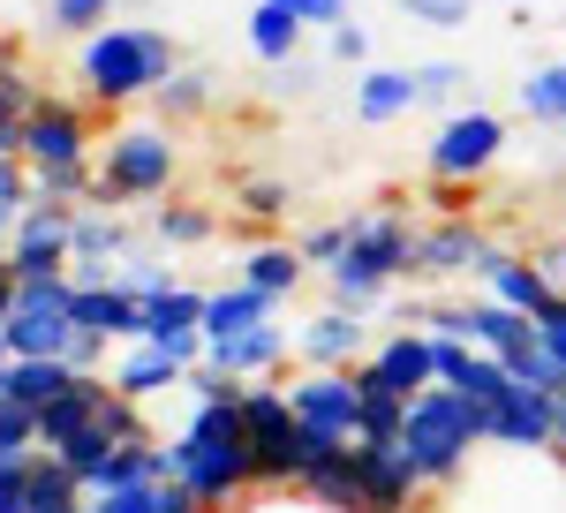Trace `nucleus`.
I'll use <instances>...</instances> for the list:
<instances>
[{"mask_svg":"<svg viewBox=\"0 0 566 513\" xmlns=\"http://www.w3.org/2000/svg\"><path fill=\"white\" fill-rule=\"evenodd\" d=\"M212 91H219V76H212V69H189V61H181L175 76H167V84L151 91V106H159V122L175 128V122H197V114L212 106Z\"/></svg>","mask_w":566,"mask_h":513,"instance_id":"obj_25","label":"nucleus"},{"mask_svg":"<svg viewBox=\"0 0 566 513\" xmlns=\"http://www.w3.org/2000/svg\"><path fill=\"white\" fill-rule=\"evenodd\" d=\"M114 8H122V0H45V31H61V39H91V31L114 23Z\"/></svg>","mask_w":566,"mask_h":513,"instance_id":"obj_28","label":"nucleus"},{"mask_svg":"<svg viewBox=\"0 0 566 513\" xmlns=\"http://www.w3.org/2000/svg\"><path fill=\"white\" fill-rule=\"evenodd\" d=\"M514 106L536 128H566V61H536L522 84H514Z\"/></svg>","mask_w":566,"mask_h":513,"instance_id":"obj_24","label":"nucleus"},{"mask_svg":"<svg viewBox=\"0 0 566 513\" xmlns=\"http://www.w3.org/2000/svg\"><path fill=\"white\" fill-rule=\"evenodd\" d=\"M483 295H499V302H514V310H528V317H536V310L559 295V287H552V272H544L536 256H522V250H506V242H499V256L483 264Z\"/></svg>","mask_w":566,"mask_h":513,"instance_id":"obj_18","label":"nucleus"},{"mask_svg":"<svg viewBox=\"0 0 566 513\" xmlns=\"http://www.w3.org/2000/svg\"><path fill=\"white\" fill-rule=\"evenodd\" d=\"M98 181H91L84 205H106V212H122V205H144V197H167V181H175L181 151H175V128L167 122H122L106 128V144H98Z\"/></svg>","mask_w":566,"mask_h":513,"instance_id":"obj_4","label":"nucleus"},{"mask_svg":"<svg viewBox=\"0 0 566 513\" xmlns=\"http://www.w3.org/2000/svg\"><path fill=\"white\" fill-rule=\"evenodd\" d=\"M15 310V264H8V250H0V317Z\"/></svg>","mask_w":566,"mask_h":513,"instance_id":"obj_44","label":"nucleus"},{"mask_svg":"<svg viewBox=\"0 0 566 513\" xmlns=\"http://www.w3.org/2000/svg\"><path fill=\"white\" fill-rule=\"evenodd\" d=\"M416 272V227L386 205H370V212H348V250L325 264V280H333V302L340 310H370V302L386 295L392 280H408Z\"/></svg>","mask_w":566,"mask_h":513,"instance_id":"obj_2","label":"nucleus"},{"mask_svg":"<svg viewBox=\"0 0 566 513\" xmlns=\"http://www.w3.org/2000/svg\"><path fill=\"white\" fill-rule=\"evenodd\" d=\"M76 333H98V341H144V302L122 287V280H98V287H76Z\"/></svg>","mask_w":566,"mask_h":513,"instance_id":"obj_16","label":"nucleus"},{"mask_svg":"<svg viewBox=\"0 0 566 513\" xmlns=\"http://www.w3.org/2000/svg\"><path fill=\"white\" fill-rule=\"evenodd\" d=\"M303 39H310V31L287 15V8H280V0H258V8H250V53H258L264 69L295 61V53H303Z\"/></svg>","mask_w":566,"mask_h":513,"instance_id":"obj_23","label":"nucleus"},{"mask_svg":"<svg viewBox=\"0 0 566 513\" xmlns=\"http://www.w3.org/2000/svg\"><path fill=\"white\" fill-rule=\"evenodd\" d=\"M506 8H536V0H506Z\"/></svg>","mask_w":566,"mask_h":513,"instance_id":"obj_47","label":"nucleus"},{"mask_svg":"<svg viewBox=\"0 0 566 513\" xmlns=\"http://www.w3.org/2000/svg\"><path fill=\"white\" fill-rule=\"evenodd\" d=\"M39 98H45V84L23 69V61H0V114H15V122H23Z\"/></svg>","mask_w":566,"mask_h":513,"instance_id":"obj_34","label":"nucleus"},{"mask_svg":"<svg viewBox=\"0 0 566 513\" xmlns=\"http://www.w3.org/2000/svg\"><path fill=\"white\" fill-rule=\"evenodd\" d=\"M76 212H84V205H23L15 234H8V264H15V280L69 272V256H76Z\"/></svg>","mask_w":566,"mask_h":513,"instance_id":"obj_8","label":"nucleus"},{"mask_svg":"<svg viewBox=\"0 0 566 513\" xmlns=\"http://www.w3.org/2000/svg\"><path fill=\"white\" fill-rule=\"evenodd\" d=\"M499 159H506V122H499L491 106H453V114L438 122L431 151H423L431 181H483Z\"/></svg>","mask_w":566,"mask_h":513,"instance_id":"obj_5","label":"nucleus"},{"mask_svg":"<svg viewBox=\"0 0 566 513\" xmlns=\"http://www.w3.org/2000/svg\"><path fill=\"white\" fill-rule=\"evenodd\" d=\"M84 499H91V491L39 446L31 469H23V513H84Z\"/></svg>","mask_w":566,"mask_h":513,"instance_id":"obj_20","label":"nucleus"},{"mask_svg":"<svg viewBox=\"0 0 566 513\" xmlns=\"http://www.w3.org/2000/svg\"><path fill=\"white\" fill-rule=\"evenodd\" d=\"M287 212H295V189H287V181H272V174H250V181H242V219H250V227H280Z\"/></svg>","mask_w":566,"mask_h":513,"instance_id":"obj_30","label":"nucleus"},{"mask_svg":"<svg viewBox=\"0 0 566 513\" xmlns=\"http://www.w3.org/2000/svg\"><path fill=\"white\" fill-rule=\"evenodd\" d=\"M175 69H181V45L167 39L159 23H106V31L76 39V84H84V98L106 106V114L151 98Z\"/></svg>","mask_w":566,"mask_h":513,"instance_id":"obj_1","label":"nucleus"},{"mask_svg":"<svg viewBox=\"0 0 566 513\" xmlns=\"http://www.w3.org/2000/svg\"><path fill=\"white\" fill-rule=\"evenodd\" d=\"M264 317H280V295H264L250 280H234V287H205V341L219 333H250Z\"/></svg>","mask_w":566,"mask_h":513,"instance_id":"obj_19","label":"nucleus"},{"mask_svg":"<svg viewBox=\"0 0 566 513\" xmlns=\"http://www.w3.org/2000/svg\"><path fill=\"white\" fill-rule=\"evenodd\" d=\"M205 363L227 370V378H287V363H295V333L280 325V317H264L250 333H219L205 347Z\"/></svg>","mask_w":566,"mask_h":513,"instance_id":"obj_12","label":"nucleus"},{"mask_svg":"<svg viewBox=\"0 0 566 513\" xmlns=\"http://www.w3.org/2000/svg\"><path fill=\"white\" fill-rule=\"evenodd\" d=\"M69 385H76V363H69V355H8V392L31 400V408H45V400L69 392Z\"/></svg>","mask_w":566,"mask_h":513,"instance_id":"obj_22","label":"nucleus"},{"mask_svg":"<svg viewBox=\"0 0 566 513\" xmlns=\"http://www.w3.org/2000/svg\"><path fill=\"white\" fill-rule=\"evenodd\" d=\"M287 385V400H295V416H303L310 430H325V438H363V392H355L348 370H325V363H303Z\"/></svg>","mask_w":566,"mask_h":513,"instance_id":"obj_9","label":"nucleus"},{"mask_svg":"<svg viewBox=\"0 0 566 513\" xmlns=\"http://www.w3.org/2000/svg\"><path fill=\"white\" fill-rule=\"evenodd\" d=\"M483 438H491L483 408H476V400H461L453 385H431V392L408 400V430H400V446L416 453V469H423L431 491H453V483L469 475V461L483 453Z\"/></svg>","mask_w":566,"mask_h":513,"instance_id":"obj_3","label":"nucleus"},{"mask_svg":"<svg viewBox=\"0 0 566 513\" xmlns=\"http://www.w3.org/2000/svg\"><path fill=\"white\" fill-rule=\"evenodd\" d=\"M355 475H363V513H416L431 491L400 438H355Z\"/></svg>","mask_w":566,"mask_h":513,"instance_id":"obj_7","label":"nucleus"},{"mask_svg":"<svg viewBox=\"0 0 566 513\" xmlns=\"http://www.w3.org/2000/svg\"><path fill=\"white\" fill-rule=\"evenodd\" d=\"M15 219H23V205H0V250H8V234H15Z\"/></svg>","mask_w":566,"mask_h":513,"instance_id":"obj_45","label":"nucleus"},{"mask_svg":"<svg viewBox=\"0 0 566 513\" xmlns=\"http://www.w3.org/2000/svg\"><path fill=\"white\" fill-rule=\"evenodd\" d=\"M227 513H340V506H317L303 483H287V491H250L242 506H227Z\"/></svg>","mask_w":566,"mask_h":513,"instance_id":"obj_35","label":"nucleus"},{"mask_svg":"<svg viewBox=\"0 0 566 513\" xmlns=\"http://www.w3.org/2000/svg\"><path fill=\"white\" fill-rule=\"evenodd\" d=\"M181 325H197V333H205V287H189V280H175V287H159V295L144 302V341L181 333Z\"/></svg>","mask_w":566,"mask_h":513,"instance_id":"obj_26","label":"nucleus"},{"mask_svg":"<svg viewBox=\"0 0 566 513\" xmlns=\"http://www.w3.org/2000/svg\"><path fill=\"white\" fill-rule=\"evenodd\" d=\"M181 370H189V363H175L159 341H122L106 378H114V392H129L136 408H151V400H175L181 392Z\"/></svg>","mask_w":566,"mask_h":513,"instance_id":"obj_14","label":"nucleus"},{"mask_svg":"<svg viewBox=\"0 0 566 513\" xmlns=\"http://www.w3.org/2000/svg\"><path fill=\"white\" fill-rule=\"evenodd\" d=\"M461 91H469V69H461V61H416V98H423V106L453 114Z\"/></svg>","mask_w":566,"mask_h":513,"instance_id":"obj_29","label":"nucleus"},{"mask_svg":"<svg viewBox=\"0 0 566 513\" xmlns=\"http://www.w3.org/2000/svg\"><path fill=\"white\" fill-rule=\"evenodd\" d=\"M303 31H333V23H348V0H280Z\"/></svg>","mask_w":566,"mask_h":513,"instance_id":"obj_38","label":"nucleus"},{"mask_svg":"<svg viewBox=\"0 0 566 513\" xmlns=\"http://www.w3.org/2000/svg\"><path fill=\"white\" fill-rule=\"evenodd\" d=\"M325 61H348V69H370V31H363V23H333V31H325Z\"/></svg>","mask_w":566,"mask_h":513,"instance_id":"obj_36","label":"nucleus"},{"mask_svg":"<svg viewBox=\"0 0 566 513\" xmlns=\"http://www.w3.org/2000/svg\"><path fill=\"white\" fill-rule=\"evenodd\" d=\"M536 341H544V347L566 363V295H552L544 310H536Z\"/></svg>","mask_w":566,"mask_h":513,"instance_id":"obj_39","label":"nucleus"},{"mask_svg":"<svg viewBox=\"0 0 566 513\" xmlns=\"http://www.w3.org/2000/svg\"><path fill=\"white\" fill-rule=\"evenodd\" d=\"M0 151H15V159H23V122H15V114H0Z\"/></svg>","mask_w":566,"mask_h":513,"instance_id":"obj_43","label":"nucleus"},{"mask_svg":"<svg viewBox=\"0 0 566 513\" xmlns=\"http://www.w3.org/2000/svg\"><path fill=\"white\" fill-rule=\"evenodd\" d=\"M0 400H8V363H0Z\"/></svg>","mask_w":566,"mask_h":513,"instance_id":"obj_46","label":"nucleus"},{"mask_svg":"<svg viewBox=\"0 0 566 513\" xmlns=\"http://www.w3.org/2000/svg\"><path fill=\"white\" fill-rule=\"evenodd\" d=\"M151 234H159L167 250H197V242L219 234V219L205 212V205H159V212H151Z\"/></svg>","mask_w":566,"mask_h":513,"instance_id":"obj_27","label":"nucleus"},{"mask_svg":"<svg viewBox=\"0 0 566 513\" xmlns=\"http://www.w3.org/2000/svg\"><path fill=\"white\" fill-rule=\"evenodd\" d=\"M0 446H8V453H39V408L15 400V392L0 400Z\"/></svg>","mask_w":566,"mask_h":513,"instance_id":"obj_33","label":"nucleus"},{"mask_svg":"<svg viewBox=\"0 0 566 513\" xmlns=\"http://www.w3.org/2000/svg\"><path fill=\"white\" fill-rule=\"evenodd\" d=\"M106 347H114V341H98V333H76V341H69V363H76V370H98V363H106Z\"/></svg>","mask_w":566,"mask_h":513,"instance_id":"obj_41","label":"nucleus"},{"mask_svg":"<svg viewBox=\"0 0 566 513\" xmlns=\"http://www.w3.org/2000/svg\"><path fill=\"white\" fill-rule=\"evenodd\" d=\"M363 363H370V370H378V378H386L392 392H408V400L438 385V363H431V325H392V333H386L378 347H370Z\"/></svg>","mask_w":566,"mask_h":513,"instance_id":"obj_15","label":"nucleus"},{"mask_svg":"<svg viewBox=\"0 0 566 513\" xmlns=\"http://www.w3.org/2000/svg\"><path fill=\"white\" fill-rule=\"evenodd\" d=\"M552 461H566V385L552 392Z\"/></svg>","mask_w":566,"mask_h":513,"instance_id":"obj_42","label":"nucleus"},{"mask_svg":"<svg viewBox=\"0 0 566 513\" xmlns=\"http://www.w3.org/2000/svg\"><path fill=\"white\" fill-rule=\"evenodd\" d=\"M295 250L310 256V264H333V256L348 250V219H325V227H303V242Z\"/></svg>","mask_w":566,"mask_h":513,"instance_id":"obj_37","label":"nucleus"},{"mask_svg":"<svg viewBox=\"0 0 566 513\" xmlns=\"http://www.w3.org/2000/svg\"><path fill=\"white\" fill-rule=\"evenodd\" d=\"M499 242L469 212H446L438 227H416V280H483Z\"/></svg>","mask_w":566,"mask_h":513,"instance_id":"obj_10","label":"nucleus"},{"mask_svg":"<svg viewBox=\"0 0 566 513\" xmlns=\"http://www.w3.org/2000/svg\"><path fill=\"white\" fill-rule=\"evenodd\" d=\"M84 513H167V483H106L84 499Z\"/></svg>","mask_w":566,"mask_h":513,"instance_id":"obj_31","label":"nucleus"},{"mask_svg":"<svg viewBox=\"0 0 566 513\" xmlns=\"http://www.w3.org/2000/svg\"><path fill=\"white\" fill-rule=\"evenodd\" d=\"M423 98H416V69H363L355 76V122L363 128H392V122H408Z\"/></svg>","mask_w":566,"mask_h":513,"instance_id":"obj_17","label":"nucleus"},{"mask_svg":"<svg viewBox=\"0 0 566 513\" xmlns=\"http://www.w3.org/2000/svg\"><path fill=\"white\" fill-rule=\"evenodd\" d=\"M303 272H310V256L295 250V242H258V250L242 256V280L264 287V295H280V302L303 287Z\"/></svg>","mask_w":566,"mask_h":513,"instance_id":"obj_21","label":"nucleus"},{"mask_svg":"<svg viewBox=\"0 0 566 513\" xmlns=\"http://www.w3.org/2000/svg\"><path fill=\"white\" fill-rule=\"evenodd\" d=\"M91 106L76 98H61V91H45L39 106L23 114V159L31 167H91Z\"/></svg>","mask_w":566,"mask_h":513,"instance_id":"obj_6","label":"nucleus"},{"mask_svg":"<svg viewBox=\"0 0 566 513\" xmlns=\"http://www.w3.org/2000/svg\"><path fill=\"white\" fill-rule=\"evenodd\" d=\"M272 76H280V91H295V98H303V91H317V61H310V53H295V61H280Z\"/></svg>","mask_w":566,"mask_h":513,"instance_id":"obj_40","label":"nucleus"},{"mask_svg":"<svg viewBox=\"0 0 566 513\" xmlns=\"http://www.w3.org/2000/svg\"><path fill=\"white\" fill-rule=\"evenodd\" d=\"M370 325H363V310H317V317H303V333H295V363H325V370H348V363H363L370 355Z\"/></svg>","mask_w":566,"mask_h":513,"instance_id":"obj_13","label":"nucleus"},{"mask_svg":"<svg viewBox=\"0 0 566 513\" xmlns=\"http://www.w3.org/2000/svg\"><path fill=\"white\" fill-rule=\"evenodd\" d=\"M483 423H491L483 446H499V453H552V392H536V385L514 378L483 408Z\"/></svg>","mask_w":566,"mask_h":513,"instance_id":"obj_11","label":"nucleus"},{"mask_svg":"<svg viewBox=\"0 0 566 513\" xmlns=\"http://www.w3.org/2000/svg\"><path fill=\"white\" fill-rule=\"evenodd\" d=\"M392 8L423 31H469V15H476V0H392Z\"/></svg>","mask_w":566,"mask_h":513,"instance_id":"obj_32","label":"nucleus"}]
</instances>
